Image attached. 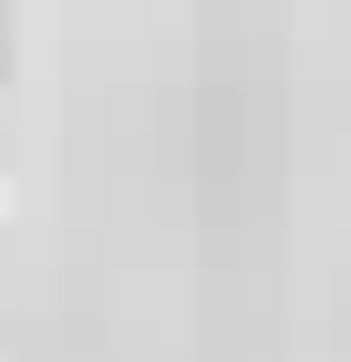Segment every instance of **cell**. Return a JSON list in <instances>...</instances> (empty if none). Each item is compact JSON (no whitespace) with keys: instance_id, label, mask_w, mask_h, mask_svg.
I'll return each instance as SVG.
<instances>
[]
</instances>
